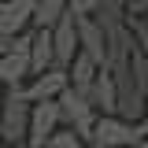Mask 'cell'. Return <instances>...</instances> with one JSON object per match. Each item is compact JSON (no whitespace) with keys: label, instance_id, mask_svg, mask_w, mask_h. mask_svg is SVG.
Listing matches in <instances>:
<instances>
[{"label":"cell","instance_id":"7c38bea8","mask_svg":"<svg viewBox=\"0 0 148 148\" xmlns=\"http://www.w3.org/2000/svg\"><path fill=\"white\" fill-rule=\"evenodd\" d=\"M71 11V0H41L34 8V30H56Z\"/></svg>","mask_w":148,"mask_h":148},{"label":"cell","instance_id":"3957f363","mask_svg":"<svg viewBox=\"0 0 148 148\" xmlns=\"http://www.w3.org/2000/svg\"><path fill=\"white\" fill-rule=\"evenodd\" d=\"M30 45H34V30L30 34L8 41V52L0 59V85L4 89H22L34 78V59H30Z\"/></svg>","mask_w":148,"mask_h":148},{"label":"cell","instance_id":"7a4b0ae2","mask_svg":"<svg viewBox=\"0 0 148 148\" xmlns=\"http://www.w3.org/2000/svg\"><path fill=\"white\" fill-rule=\"evenodd\" d=\"M148 137V119L126 122L122 115H100V122L92 130V148H133Z\"/></svg>","mask_w":148,"mask_h":148},{"label":"cell","instance_id":"4fadbf2b","mask_svg":"<svg viewBox=\"0 0 148 148\" xmlns=\"http://www.w3.org/2000/svg\"><path fill=\"white\" fill-rule=\"evenodd\" d=\"M48 148H92V141H85L82 133H74V130L63 126V130L52 137V145H48Z\"/></svg>","mask_w":148,"mask_h":148},{"label":"cell","instance_id":"8fae6325","mask_svg":"<svg viewBox=\"0 0 148 148\" xmlns=\"http://www.w3.org/2000/svg\"><path fill=\"white\" fill-rule=\"evenodd\" d=\"M67 74H71V89H78V92L89 96L92 85H96V78H100V67H96L85 52H78V59L71 63V71H67Z\"/></svg>","mask_w":148,"mask_h":148},{"label":"cell","instance_id":"e0dca14e","mask_svg":"<svg viewBox=\"0 0 148 148\" xmlns=\"http://www.w3.org/2000/svg\"><path fill=\"white\" fill-rule=\"evenodd\" d=\"M4 52H8V45H4V41H0V59H4Z\"/></svg>","mask_w":148,"mask_h":148},{"label":"cell","instance_id":"ffe728a7","mask_svg":"<svg viewBox=\"0 0 148 148\" xmlns=\"http://www.w3.org/2000/svg\"><path fill=\"white\" fill-rule=\"evenodd\" d=\"M18 148H26V145H18Z\"/></svg>","mask_w":148,"mask_h":148},{"label":"cell","instance_id":"5b68a950","mask_svg":"<svg viewBox=\"0 0 148 148\" xmlns=\"http://www.w3.org/2000/svg\"><path fill=\"white\" fill-rule=\"evenodd\" d=\"M63 130V115H59V100H45L34 104V119H30V137L26 148H48L52 137Z\"/></svg>","mask_w":148,"mask_h":148},{"label":"cell","instance_id":"8992f818","mask_svg":"<svg viewBox=\"0 0 148 148\" xmlns=\"http://www.w3.org/2000/svg\"><path fill=\"white\" fill-rule=\"evenodd\" d=\"M34 30V4L26 0H0V41H15V37Z\"/></svg>","mask_w":148,"mask_h":148},{"label":"cell","instance_id":"30bf717a","mask_svg":"<svg viewBox=\"0 0 148 148\" xmlns=\"http://www.w3.org/2000/svg\"><path fill=\"white\" fill-rule=\"evenodd\" d=\"M30 59H34V78L56 67V41H52V30H34Z\"/></svg>","mask_w":148,"mask_h":148},{"label":"cell","instance_id":"2e32d148","mask_svg":"<svg viewBox=\"0 0 148 148\" xmlns=\"http://www.w3.org/2000/svg\"><path fill=\"white\" fill-rule=\"evenodd\" d=\"M126 4V15L130 18H145L148 15V0H122Z\"/></svg>","mask_w":148,"mask_h":148},{"label":"cell","instance_id":"52a82bcc","mask_svg":"<svg viewBox=\"0 0 148 148\" xmlns=\"http://www.w3.org/2000/svg\"><path fill=\"white\" fill-rule=\"evenodd\" d=\"M67 89H71V74L63 71V67H52V71L37 74V78H30V82L22 85V92H26V100H30V104L59 100V96H63Z\"/></svg>","mask_w":148,"mask_h":148},{"label":"cell","instance_id":"6da1fadb","mask_svg":"<svg viewBox=\"0 0 148 148\" xmlns=\"http://www.w3.org/2000/svg\"><path fill=\"white\" fill-rule=\"evenodd\" d=\"M30 119H34V104L26 100L22 89H4L0 92V141L8 148L26 145V137H30Z\"/></svg>","mask_w":148,"mask_h":148},{"label":"cell","instance_id":"d6986e66","mask_svg":"<svg viewBox=\"0 0 148 148\" xmlns=\"http://www.w3.org/2000/svg\"><path fill=\"white\" fill-rule=\"evenodd\" d=\"M26 4H34V8H37V4H41V0H26Z\"/></svg>","mask_w":148,"mask_h":148},{"label":"cell","instance_id":"9a60e30c","mask_svg":"<svg viewBox=\"0 0 148 148\" xmlns=\"http://www.w3.org/2000/svg\"><path fill=\"white\" fill-rule=\"evenodd\" d=\"M100 4H104V0H71V15L74 18H92L100 11Z\"/></svg>","mask_w":148,"mask_h":148},{"label":"cell","instance_id":"277c9868","mask_svg":"<svg viewBox=\"0 0 148 148\" xmlns=\"http://www.w3.org/2000/svg\"><path fill=\"white\" fill-rule=\"evenodd\" d=\"M59 115H63V126L74 130V133H82L85 141L92 137V130L100 122V111L92 104V96H85V92H78V89H67L59 96Z\"/></svg>","mask_w":148,"mask_h":148},{"label":"cell","instance_id":"5bb4252c","mask_svg":"<svg viewBox=\"0 0 148 148\" xmlns=\"http://www.w3.org/2000/svg\"><path fill=\"white\" fill-rule=\"evenodd\" d=\"M126 26H130V34H133V45L148 56V15L145 18H130Z\"/></svg>","mask_w":148,"mask_h":148},{"label":"cell","instance_id":"9c48e42d","mask_svg":"<svg viewBox=\"0 0 148 148\" xmlns=\"http://www.w3.org/2000/svg\"><path fill=\"white\" fill-rule=\"evenodd\" d=\"M92 104H96V111L100 115H119V82H115V74L104 67L100 71V78H96V85H92Z\"/></svg>","mask_w":148,"mask_h":148},{"label":"cell","instance_id":"ac0fdd59","mask_svg":"<svg viewBox=\"0 0 148 148\" xmlns=\"http://www.w3.org/2000/svg\"><path fill=\"white\" fill-rule=\"evenodd\" d=\"M133 148H148V137H145V141H141V145H133Z\"/></svg>","mask_w":148,"mask_h":148},{"label":"cell","instance_id":"ba28073f","mask_svg":"<svg viewBox=\"0 0 148 148\" xmlns=\"http://www.w3.org/2000/svg\"><path fill=\"white\" fill-rule=\"evenodd\" d=\"M78 41H82V52L104 71L108 67V34L100 30L96 18H78Z\"/></svg>","mask_w":148,"mask_h":148}]
</instances>
